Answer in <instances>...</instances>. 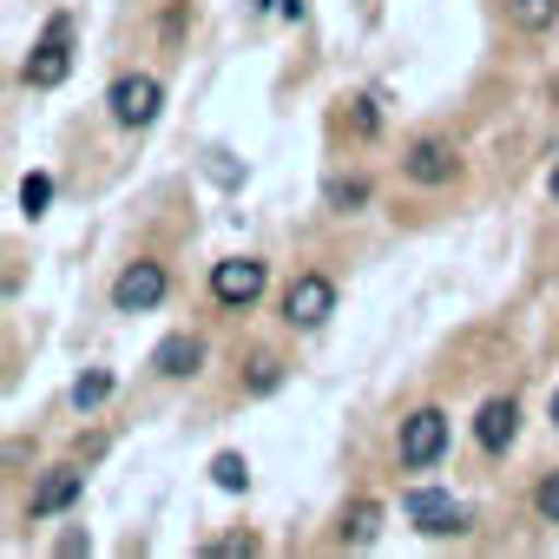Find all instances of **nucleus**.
Wrapping results in <instances>:
<instances>
[{"instance_id": "nucleus-9", "label": "nucleus", "mask_w": 559, "mask_h": 559, "mask_svg": "<svg viewBox=\"0 0 559 559\" xmlns=\"http://www.w3.org/2000/svg\"><path fill=\"white\" fill-rule=\"evenodd\" d=\"M80 487H86V474H80V467H47V474L34 480V493H27V513H34V520L67 513V507L80 500Z\"/></svg>"}, {"instance_id": "nucleus-10", "label": "nucleus", "mask_w": 559, "mask_h": 559, "mask_svg": "<svg viewBox=\"0 0 559 559\" xmlns=\"http://www.w3.org/2000/svg\"><path fill=\"white\" fill-rule=\"evenodd\" d=\"M204 369V343L191 336V330H178V336H165L158 349H152V376L158 382H185V376H198Z\"/></svg>"}, {"instance_id": "nucleus-2", "label": "nucleus", "mask_w": 559, "mask_h": 559, "mask_svg": "<svg viewBox=\"0 0 559 559\" xmlns=\"http://www.w3.org/2000/svg\"><path fill=\"white\" fill-rule=\"evenodd\" d=\"M395 454H402L408 474H428V467L448 454V415H441V408H415V415H402Z\"/></svg>"}, {"instance_id": "nucleus-12", "label": "nucleus", "mask_w": 559, "mask_h": 559, "mask_svg": "<svg viewBox=\"0 0 559 559\" xmlns=\"http://www.w3.org/2000/svg\"><path fill=\"white\" fill-rule=\"evenodd\" d=\"M507 21L520 34H552L559 27V0H507Z\"/></svg>"}, {"instance_id": "nucleus-18", "label": "nucleus", "mask_w": 559, "mask_h": 559, "mask_svg": "<svg viewBox=\"0 0 559 559\" xmlns=\"http://www.w3.org/2000/svg\"><path fill=\"white\" fill-rule=\"evenodd\" d=\"M47 198H53V178H47V171L21 178V211H27V217H40V211H47Z\"/></svg>"}, {"instance_id": "nucleus-13", "label": "nucleus", "mask_w": 559, "mask_h": 559, "mask_svg": "<svg viewBox=\"0 0 559 559\" xmlns=\"http://www.w3.org/2000/svg\"><path fill=\"white\" fill-rule=\"evenodd\" d=\"M376 533H382V507H376V500H356V507L343 513V533H336V539H343V546H376Z\"/></svg>"}, {"instance_id": "nucleus-16", "label": "nucleus", "mask_w": 559, "mask_h": 559, "mask_svg": "<svg viewBox=\"0 0 559 559\" xmlns=\"http://www.w3.org/2000/svg\"><path fill=\"white\" fill-rule=\"evenodd\" d=\"M211 480H217L224 493H243V487H250V467H243V454H217V461H211Z\"/></svg>"}, {"instance_id": "nucleus-7", "label": "nucleus", "mask_w": 559, "mask_h": 559, "mask_svg": "<svg viewBox=\"0 0 559 559\" xmlns=\"http://www.w3.org/2000/svg\"><path fill=\"white\" fill-rule=\"evenodd\" d=\"M402 178H408V185H428V191H435V185H454V178H461V152L428 132V139H415V145L402 152Z\"/></svg>"}, {"instance_id": "nucleus-5", "label": "nucleus", "mask_w": 559, "mask_h": 559, "mask_svg": "<svg viewBox=\"0 0 559 559\" xmlns=\"http://www.w3.org/2000/svg\"><path fill=\"white\" fill-rule=\"evenodd\" d=\"M106 106H112V119H119L126 132H139V126H152V119L165 112V86H158L152 73H119L112 93H106Z\"/></svg>"}, {"instance_id": "nucleus-1", "label": "nucleus", "mask_w": 559, "mask_h": 559, "mask_svg": "<svg viewBox=\"0 0 559 559\" xmlns=\"http://www.w3.org/2000/svg\"><path fill=\"white\" fill-rule=\"evenodd\" d=\"M165 290H171L165 263H158V257H132V263L112 276V310H119V317H145V310L165 304Z\"/></svg>"}, {"instance_id": "nucleus-21", "label": "nucleus", "mask_w": 559, "mask_h": 559, "mask_svg": "<svg viewBox=\"0 0 559 559\" xmlns=\"http://www.w3.org/2000/svg\"><path fill=\"white\" fill-rule=\"evenodd\" d=\"M211 552H217V559H237V552H257V539H250V533H230V539H217Z\"/></svg>"}, {"instance_id": "nucleus-6", "label": "nucleus", "mask_w": 559, "mask_h": 559, "mask_svg": "<svg viewBox=\"0 0 559 559\" xmlns=\"http://www.w3.org/2000/svg\"><path fill=\"white\" fill-rule=\"evenodd\" d=\"M67 73H73V21H67V14H53V21H47V40H40V47H34V60H27V86H40V93H47V86H60Z\"/></svg>"}, {"instance_id": "nucleus-24", "label": "nucleus", "mask_w": 559, "mask_h": 559, "mask_svg": "<svg viewBox=\"0 0 559 559\" xmlns=\"http://www.w3.org/2000/svg\"><path fill=\"white\" fill-rule=\"evenodd\" d=\"M552 106H559V80H552Z\"/></svg>"}, {"instance_id": "nucleus-23", "label": "nucleus", "mask_w": 559, "mask_h": 559, "mask_svg": "<svg viewBox=\"0 0 559 559\" xmlns=\"http://www.w3.org/2000/svg\"><path fill=\"white\" fill-rule=\"evenodd\" d=\"M552 428H559V389H552Z\"/></svg>"}, {"instance_id": "nucleus-3", "label": "nucleus", "mask_w": 559, "mask_h": 559, "mask_svg": "<svg viewBox=\"0 0 559 559\" xmlns=\"http://www.w3.org/2000/svg\"><path fill=\"white\" fill-rule=\"evenodd\" d=\"M263 290H270V263L263 257H224V263H211V297L224 310H250Z\"/></svg>"}, {"instance_id": "nucleus-4", "label": "nucleus", "mask_w": 559, "mask_h": 559, "mask_svg": "<svg viewBox=\"0 0 559 559\" xmlns=\"http://www.w3.org/2000/svg\"><path fill=\"white\" fill-rule=\"evenodd\" d=\"M336 317V284L323 270H304V276H290V290H284V323L290 330H323Z\"/></svg>"}, {"instance_id": "nucleus-15", "label": "nucleus", "mask_w": 559, "mask_h": 559, "mask_svg": "<svg viewBox=\"0 0 559 559\" xmlns=\"http://www.w3.org/2000/svg\"><path fill=\"white\" fill-rule=\"evenodd\" d=\"M112 395V369H86L80 382H73V408H99Z\"/></svg>"}, {"instance_id": "nucleus-22", "label": "nucleus", "mask_w": 559, "mask_h": 559, "mask_svg": "<svg viewBox=\"0 0 559 559\" xmlns=\"http://www.w3.org/2000/svg\"><path fill=\"white\" fill-rule=\"evenodd\" d=\"M546 191H552V198H559V165H552V178H546Z\"/></svg>"}, {"instance_id": "nucleus-11", "label": "nucleus", "mask_w": 559, "mask_h": 559, "mask_svg": "<svg viewBox=\"0 0 559 559\" xmlns=\"http://www.w3.org/2000/svg\"><path fill=\"white\" fill-rule=\"evenodd\" d=\"M402 507H408V520H421V533H435V539H448V533L467 526V513H461L441 487H421V493H408Z\"/></svg>"}, {"instance_id": "nucleus-20", "label": "nucleus", "mask_w": 559, "mask_h": 559, "mask_svg": "<svg viewBox=\"0 0 559 559\" xmlns=\"http://www.w3.org/2000/svg\"><path fill=\"white\" fill-rule=\"evenodd\" d=\"M276 382H284V362H276V356H263V362H257V376H250V395H270Z\"/></svg>"}, {"instance_id": "nucleus-17", "label": "nucleus", "mask_w": 559, "mask_h": 559, "mask_svg": "<svg viewBox=\"0 0 559 559\" xmlns=\"http://www.w3.org/2000/svg\"><path fill=\"white\" fill-rule=\"evenodd\" d=\"M533 513H539L546 526H559V467L539 474V487H533Z\"/></svg>"}, {"instance_id": "nucleus-14", "label": "nucleus", "mask_w": 559, "mask_h": 559, "mask_svg": "<svg viewBox=\"0 0 559 559\" xmlns=\"http://www.w3.org/2000/svg\"><path fill=\"white\" fill-rule=\"evenodd\" d=\"M323 204H330V211H343V217H349V211H362V204H369V178H330Z\"/></svg>"}, {"instance_id": "nucleus-8", "label": "nucleus", "mask_w": 559, "mask_h": 559, "mask_svg": "<svg viewBox=\"0 0 559 559\" xmlns=\"http://www.w3.org/2000/svg\"><path fill=\"white\" fill-rule=\"evenodd\" d=\"M513 435H520V402H513V395L480 402V415H474V441H480V454H507Z\"/></svg>"}, {"instance_id": "nucleus-19", "label": "nucleus", "mask_w": 559, "mask_h": 559, "mask_svg": "<svg viewBox=\"0 0 559 559\" xmlns=\"http://www.w3.org/2000/svg\"><path fill=\"white\" fill-rule=\"evenodd\" d=\"M349 126H356V139H376V99H349Z\"/></svg>"}]
</instances>
